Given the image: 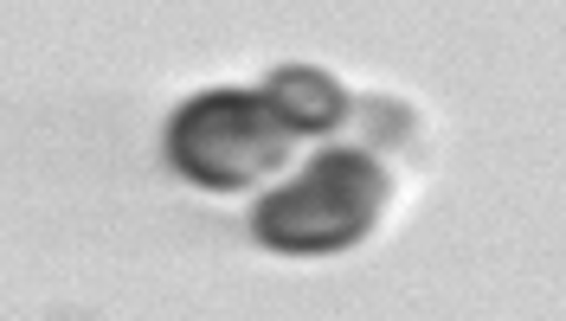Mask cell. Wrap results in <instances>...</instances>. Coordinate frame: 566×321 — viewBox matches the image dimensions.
<instances>
[{"label":"cell","mask_w":566,"mask_h":321,"mask_svg":"<svg viewBox=\"0 0 566 321\" xmlns=\"http://www.w3.org/2000/svg\"><path fill=\"white\" fill-rule=\"evenodd\" d=\"M387 206V168L367 148H322L303 174L271 186L251 213V238L264 250L316 257V250H348L374 232Z\"/></svg>","instance_id":"6da1fadb"},{"label":"cell","mask_w":566,"mask_h":321,"mask_svg":"<svg viewBox=\"0 0 566 321\" xmlns=\"http://www.w3.org/2000/svg\"><path fill=\"white\" fill-rule=\"evenodd\" d=\"M296 148V129L283 109L258 90H207L168 122V161L207 193H245L264 174H277Z\"/></svg>","instance_id":"7a4b0ae2"},{"label":"cell","mask_w":566,"mask_h":321,"mask_svg":"<svg viewBox=\"0 0 566 321\" xmlns=\"http://www.w3.org/2000/svg\"><path fill=\"white\" fill-rule=\"evenodd\" d=\"M264 97L283 109V122L296 129V136H322V129H335L342 116H348V97H342V84L322 72H277L264 77Z\"/></svg>","instance_id":"3957f363"}]
</instances>
